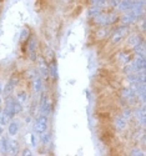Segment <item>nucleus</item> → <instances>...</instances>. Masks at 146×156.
Instances as JSON below:
<instances>
[{"mask_svg": "<svg viewBox=\"0 0 146 156\" xmlns=\"http://www.w3.org/2000/svg\"><path fill=\"white\" fill-rule=\"evenodd\" d=\"M116 19H117V15L114 14V12H100L96 16H94V21L99 25H102V27L115 23Z\"/></svg>", "mask_w": 146, "mask_h": 156, "instance_id": "f257e3e1", "label": "nucleus"}, {"mask_svg": "<svg viewBox=\"0 0 146 156\" xmlns=\"http://www.w3.org/2000/svg\"><path fill=\"white\" fill-rule=\"evenodd\" d=\"M48 129V118L46 115H40L35 121V131L37 134H44Z\"/></svg>", "mask_w": 146, "mask_h": 156, "instance_id": "f03ea898", "label": "nucleus"}, {"mask_svg": "<svg viewBox=\"0 0 146 156\" xmlns=\"http://www.w3.org/2000/svg\"><path fill=\"white\" fill-rule=\"evenodd\" d=\"M127 33H129V28L126 27V25H123V27H120L119 28L114 34H112V37H111V41L114 43V44H116V43H120L123 39L127 35Z\"/></svg>", "mask_w": 146, "mask_h": 156, "instance_id": "7ed1b4c3", "label": "nucleus"}, {"mask_svg": "<svg viewBox=\"0 0 146 156\" xmlns=\"http://www.w3.org/2000/svg\"><path fill=\"white\" fill-rule=\"evenodd\" d=\"M139 18H140V14H137V12L132 11V10H129L127 12H125V14L123 15L121 23H123L124 25H129V24H131V23L136 21Z\"/></svg>", "mask_w": 146, "mask_h": 156, "instance_id": "20e7f679", "label": "nucleus"}, {"mask_svg": "<svg viewBox=\"0 0 146 156\" xmlns=\"http://www.w3.org/2000/svg\"><path fill=\"white\" fill-rule=\"evenodd\" d=\"M4 114L8 116L9 119H12V118H14V115L16 114L15 109H14V99H11L10 96L6 98V105H5Z\"/></svg>", "mask_w": 146, "mask_h": 156, "instance_id": "39448f33", "label": "nucleus"}, {"mask_svg": "<svg viewBox=\"0 0 146 156\" xmlns=\"http://www.w3.org/2000/svg\"><path fill=\"white\" fill-rule=\"evenodd\" d=\"M134 4H135V0H120L117 9L121 11H129L134 8Z\"/></svg>", "mask_w": 146, "mask_h": 156, "instance_id": "423d86ee", "label": "nucleus"}, {"mask_svg": "<svg viewBox=\"0 0 146 156\" xmlns=\"http://www.w3.org/2000/svg\"><path fill=\"white\" fill-rule=\"evenodd\" d=\"M132 65H134V68H135V70L139 73V71H142L144 69H145V58L144 56H136L134 60H132V62H131Z\"/></svg>", "mask_w": 146, "mask_h": 156, "instance_id": "0eeeda50", "label": "nucleus"}, {"mask_svg": "<svg viewBox=\"0 0 146 156\" xmlns=\"http://www.w3.org/2000/svg\"><path fill=\"white\" fill-rule=\"evenodd\" d=\"M50 111H51V104H50L48 96L44 95L41 99V112H43V115H49Z\"/></svg>", "mask_w": 146, "mask_h": 156, "instance_id": "6e6552de", "label": "nucleus"}, {"mask_svg": "<svg viewBox=\"0 0 146 156\" xmlns=\"http://www.w3.org/2000/svg\"><path fill=\"white\" fill-rule=\"evenodd\" d=\"M35 48H36V40L34 37H31L29 43H28V50H29V55H30V59L31 60H36V53H35Z\"/></svg>", "mask_w": 146, "mask_h": 156, "instance_id": "1a4fd4ad", "label": "nucleus"}, {"mask_svg": "<svg viewBox=\"0 0 146 156\" xmlns=\"http://www.w3.org/2000/svg\"><path fill=\"white\" fill-rule=\"evenodd\" d=\"M33 87H34V91H35V93L41 91L43 83H41V77L39 76V74H36V75L33 77Z\"/></svg>", "mask_w": 146, "mask_h": 156, "instance_id": "9d476101", "label": "nucleus"}, {"mask_svg": "<svg viewBox=\"0 0 146 156\" xmlns=\"http://www.w3.org/2000/svg\"><path fill=\"white\" fill-rule=\"evenodd\" d=\"M121 96H123L125 100L131 101V100H134V98H135L136 95H135L134 91L131 90V87H125V89H123V91H121Z\"/></svg>", "mask_w": 146, "mask_h": 156, "instance_id": "9b49d317", "label": "nucleus"}, {"mask_svg": "<svg viewBox=\"0 0 146 156\" xmlns=\"http://www.w3.org/2000/svg\"><path fill=\"white\" fill-rule=\"evenodd\" d=\"M18 151H19L18 142L14 141V140H9V142H8V152L15 155V154H18Z\"/></svg>", "mask_w": 146, "mask_h": 156, "instance_id": "f8f14e48", "label": "nucleus"}, {"mask_svg": "<svg viewBox=\"0 0 146 156\" xmlns=\"http://www.w3.org/2000/svg\"><path fill=\"white\" fill-rule=\"evenodd\" d=\"M115 126L117 130H124L126 127V120L123 116H116L115 118Z\"/></svg>", "mask_w": 146, "mask_h": 156, "instance_id": "ddd939ff", "label": "nucleus"}, {"mask_svg": "<svg viewBox=\"0 0 146 156\" xmlns=\"http://www.w3.org/2000/svg\"><path fill=\"white\" fill-rule=\"evenodd\" d=\"M39 71H40L43 74V76H45V77L49 75V68L43 59H39Z\"/></svg>", "mask_w": 146, "mask_h": 156, "instance_id": "4468645a", "label": "nucleus"}, {"mask_svg": "<svg viewBox=\"0 0 146 156\" xmlns=\"http://www.w3.org/2000/svg\"><path fill=\"white\" fill-rule=\"evenodd\" d=\"M15 85H16V80L12 77V79H10V81L6 84V86H5V94H6V96L8 95H10L11 93H12V90H14V87H15Z\"/></svg>", "mask_w": 146, "mask_h": 156, "instance_id": "2eb2a0df", "label": "nucleus"}, {"mask_svg": "<svg viewBox=\"0 0 146 156\" xmlns=\"http://www.w3.org/2000/svg\"><path fill=\"white\" fill-rule=\"evenodd\" d=\"M134 50L137 56H144L145 58V44L144 41H140L136 46H134Z\"/></svg>", "mask_w": 146, "mask_h": 156, "instance_id": "dca6fc26", "label": "nucleus"}, {"mask_svg": "<svg viewBox=\"0 0 146 156\" xmlns=\"http://www.w3.org/2000/svg\"><path fill=\"white\" fill-rule=\"evenodd\" d=\"M8 130H9V134L10 135H16L18 134V130H19V124L16 121H11L8 126Z\"/></svg>", "mask_w": 146, "mask_h": 156, "instance_id": "f3484780", "label": "nucleus"}, {"mask_svg": "<svg viewBox=\"0 0 146 156\" xmlns=\"http://www.w3.org/2000/svg\"><path fill=\"white\" fill-rule=\"evenodd\" d=\"M101 10H102V9H101L100 6H98V5H92V8L89 9V11H87V15L94 18V16H96L98 14H100Z\"/></svg>", "mask_w": 146, "mask_h": 156, "instance_id": "a211bd4d", "label": "nucleus"}, {"mask_svg": "<svg viewBox=\"0 0 146 156\" xmlns=\"http://www.w3.org/2000/svg\"><path fill=\"white\" fill-rule=\"evenodd\" d=\"M140 41H142V40L140 39V36H139V35H136V34H135V35H131V36L127 39V43H129L131 46H136Z\"/></svg>", "mask_w": 146, "mask_h": 156, "instance_id": "6ab92c4d", "label": "nucleus"}, {"mask_svg": "<svg viewBox=\"0 0 146 156\" xmlns=\"http://www.w3.org/2000/svg\"><path fill=\"white\" fill-rule=\"evenodd\" d=\"M49 71L52 76V79H56L58 77V66H56V62L55 61H52L50 64V66H49Z\"/></svg>", "mask_w": 146, "mask_h": 156, "instance_id": "aec40b11", "label": "nucleus"}, {"mask_svg": "<svg viewBox=\"0 0 146 156\" xmlns=\"http://www.w3.org/2000/svg\"><path fill=\"white\" fill-rule=\"evenodd\" d=\"M8 142H9V140L6 137H3L0 140V150L3 152H8Z\"/></svg>", "mask_w": 146, "mask_h": 156, "instance_id": "412c9836", "label": "nucleus"}, {"mask_svg": "<svg viewBox=\"0 0 146 156\" xmlns=\"http://www.w3.org/2000/svg\"><path fill=\"white\" fill-rule=\"evenodd\" d=\"M136 115H137V118L140 119L141 124H142V125H145V108L142 106V108L136 112Z\"/></svg>", "mask_w": 146, "mask_h": 156, "instance_id": "4be33fe9", "label": "nucleus"}, {"mask_svg": "<svg viewBox=\"0 0 146 156\" xmlns=\"http://www.w3.org/2000/svg\"><path fill=\"white\" fill-rule=\"evenodd\" d=\"M16 100L19 101V102H25L26 100H28V96H26V93L25 91H20V93H18V98H16Z\"/></svg>", "mask_w": 146, "mask_h": 156, "instance_id": "5701e85b", "label": "nucleus"}, {"mask_svg": "<svg viewBox=\"0 0 146 156\" xmlns=\"http://www.w3.org/2000/svg\"><path fill=\"white\" fill-rule=\"evenodd\" d=\"M119 59L121 60L123 64H127V62L130 61V58H129V55H127L126 53H121L120 55H119Z\"/></svg>", "mask_w": 146, "mask_h": 156, "instance_id": "b1692460", "label": "nucleus"}, {"mask_svg": "<svg viewBox=\"0 0 146 156\" xmlns=\"http://www.w3.org/2000/svg\"><path fill=\"white\" fill-rule=\"evenodd\" d=\"M14 109H15V112H20V111L23 110L21 102H19L18 100H14Z\"/></svg>", "mask_w": 146, "mask_h": 156, "instance_id": "393cba45", "label": "nucleus"}, {"mask_svg": "<svg viewBox=\"0 0 146 156\" xmlns=\"http://www.w3.org/2000/svg\"><path fill=\"white\" fill-rule=\"evenodd\" d=\"M123 118H124L125 120H126V119L129 120V119L131 118V110H130V109H125V110H124V112H123Z\"/></svg>", "mask_w": 146, "mask_h": 156, "instance_id": "a878e982", "label": "nucleus"}, {"mask_svg": "<svg viewBox=\"0 0 146 156\" xmlns=\"http://www.w3.org/2000/svg\"><path fill=\"white\" fill-rule=\"evenodd\" d=\"M41 141H43V144H44V145L49 144V141H50V135H49V134L43 135V136H41Z\"/></svg>", "mask_w": 146, "mask_h": 156, "instance_id": "bb28decb", "label": "nucleus"}, {"mask_svg": "<svg viewBox=\"0 0 146 156\" xmlns=\"http://www.w3.org/2000/svg\"><path fill=\"white\" fill-rule=\"evenodd\" d=\"M112 6H116L117 8V5H119V3H120V0H110V2H109Z\"/></svg>", "mask_w": 146, "mask_h": 156, "instance_id": "cd10ccee", "label": "nucleus"}, {"mask_svg": "<svg viewBox=\"0 0 146 156\" xmlns=\"http://www.w3.org/2000/svg\"><path fill=\"white\" fill-rule=\"evenodd\" d=\"M26 35H29V31L25 29V30L21 31V39H26Z\"/></svg>", "mask_w": 146, "mask_h": 156, "instance_id": "c85d7f7f", "label": "nucleus"}, {"mask_svg": "<svg viewBox=\"0 0 146 156\" xmlns=\"http://www.w3.org/2000/svg\"><path fill=\"white\" fill-rule=\"evenodd\" d=\"M23 155H24V156H30V155H31V151L26 149V150H24V151H23Z\"/></svg>", "mask_w": 146, "mask_h": 156, "instance_id": "c756f323", "label": "nucleus"}, {"mask_svg": "<svg viewBox=\"0 0 146 156\" xmlns=\"http://www.w3.org/2000/svg\"><path fill=\"white\" fill-rule=\"evenodd\" d=\"M131 155H142V152H140L139 150H134L131 152Z\"/></svg>", "mask_w": 146, "mask_h": 156, "instance_id": "7c9ffc66", "label": "nucleus"}, {"mask_svg": "<svg viewBox=\"0 0 146 156\" xmlns=\"http://www.w3.org/2000/svg\"><path fill=\"white\" fill-rule=\"evenodd\" d=\"M0 94H2V84H0Z\"/></svg>", "mask_w": 146, "mask_h": 156, "instance_id": "2f4dec72", "label": "nucleus"}, {"mask_svg": "<svg viewBox=\"0 0 146 156\" xmlns=\"http://www.w3.org/2000/svg\"><path fill=\"white\" fill-rule=\"evenodd\" d=\"M0 134H2V125H0Z\"/></svg>", "mask_w": 146, "mask_h": 156, "instance_id": "473e14b6", "label": "nucleus"}, {"mask_svg": "<svg viewBox=\"0 0 146 156\" xmlns=\"http://www.w3.org/2000/svg\"><path fill=\"white\" fill-rule=\"evenodd\" d=\"M0 104H2V98H0Z\"/></svg>", "mask_w": 146, "mask_h": 156, "instance_id": "72a5a7b5", "label": "nucleus"}, {"mask_svg": "<svg viewBox=\"0 0 146 156\" xmlns=\"http://www.w3.org/2000/svg\"><path fill=\"white\" fill-rule=\"evenodd\" d=\"M0 115H2V111H0Z\"/></svg>", "mask_w": 146, "mask_h": 156, "instance_id": "f704fd0d", "label": "nucleus"}]
</instances>
